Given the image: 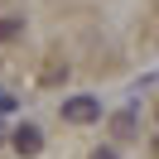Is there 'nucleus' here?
Masks as SVG:
<instances>
[{
	"mask_svg": "<svg viewBox=\"0 0 159 159\" xmlns=\"http://www.w3.org/2000/svg\"><path fill=\"white\" fill-rule=\"evenodd\" d=\"M20 29H24V15H5L0 20V39H15Z\"/></svg>",
	"mask_w": 159,
	"mask_h": 159,
	"instance_id": "3",
	"label": "nucleus"
},
{
	"mask_svg": "<svg viewBox=\"0 0 159 159\" xmlns=\"http://www.w3.org/2000/svg\"><path fill=\"white\" fill-rule=\"evenodd\" d=\"M10 106H15V101H10V97H5V92H0V116H5V111H10Z\"/></svg>",
	"mask_w": 159,
	"mask_h": 159,
	"instance_id": "5",
	"label": "nucleus"
},
{
	"mask_svg": "<svg viewBox=\"0 0 159 159\" xmlns=\"http://www.w3.org/2000/svg\"><path fill=\"white\" fill-rule=\"evenodd\" d=\"M92 159H116V149H97V154H92Z\"/></svg>",
	"mask_w": 159,
	"mask_h": 159,
	"instance_id": "6",
	"label": "nucleus"
},
{
	"mask_svg": "<svg viewBox=\"0 0 159 159\" xmlns=\"http://www.w3.org/2000/svg\"><path fill=\"white\" fill-rule=\"evenodd\" d=\"M63 120H72V125H92V120H101V101H97V97H72V101H63Z\"/></svg>",
	"mask_w": 159,
	"mask_h": 159,
	"instance_id": "1",
	"label": "nucleus"
},
{
	"mask_svg": "<svg viewBox=\"0 0 159 159\" xmlns=\"http://www.w3.org/2000/svg\"><path fill=\"white\" fill-rule=\"evenodd\" d=\"M10 145H15V154L29 159V154H39V149H43V135H39V125H20V130L10 135Z\"/></svg>",
	"mask_w": 159,
	"mask_h": 159,
	"instance_id": "2",
	"label": "nucleus"
},
{
	"mask_svg": "<svg viewBox=\"0 0 159 159\" xmlns=\"http://www.w3.org/2000/svg\"><path fill=\"white\" fill-rule=\"evenodd\" d=\"M116 135H135V106H125L116 116Z\"/></svg>",
	"mask_w": 159,
	"mask_h": 159,
	"instance_id": "4",
	"label": "nucleus"
}]
</instances>
